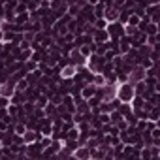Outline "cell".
Wrapping results in <instances>:
<instances>
[{"label": "cell", "instance_id": "3", "mask_svg": "<svg viewBox=\"0 0 160 160\" xmlns=\"http://www.w3.org/2000/svg\"><path fill=\"white\" fill-rule=\"evenodd\" d=\"M11 93H13V87H11V85H6L2 89V94H11Z\"/></svg>", "mask_w": 160, "mask_h": 160}, {"label": "cell", "instance_id": "2", "mask_svg": "<svg viewBox=\"0 0 160 160\" xmlns=\"http://www.w3.org/2000/svg\"><path fill=\"white\" fill-rule=\"evenodd\" d=\"M74 74H75V66H66V68H64V72H62L64 77H68V75H74Z\"/></svg>", "mask_w": 160, "mask_h": 160}, {"label": "cell", "instance_id": "1", "mask_svg": "<svg viewBox=\"0 0 160 160\" xmlns=\"http://www.w3.org/2000/svg\"><path fill=\"white\" fill-rule=\"evenodd\" d=\"M132 94H134V89H132L130 85H125L121 90V100H125V102H128V100L132 98Z\"/></svg>", "mask_w": 160, "mask_h": 160}]
</instances>
